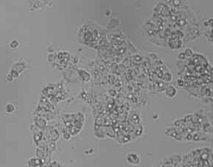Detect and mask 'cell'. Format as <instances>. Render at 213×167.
Wrapping results in <instances>:
<instances>
[{
    "label": "cell",
    "mask_w": 213,
    "mask_h": 167,
    "mask_svg": "<svg viewBox=\"0 0 213 167\" xmlns=\"http://www.w3.org/2000/svg\"><path fill=\"white\" fill-rule=\"evenodd\" d=\"M126 161L129 164L137 166L140 163V158L137 153L135 152H129L126 155Z\"/></svg>",
    "instance_id": "obj_1"
},
{
    "label": "cell",
    "mask_w": 213,
    "mask_h": 167,
    "mask_svg": "<svg viewBox=\"0 0 213 167\" xmlns=\"http://www.w3.org/2000/svg\"><path fill=\"white\" fill-rule=\"evenodd\" d=\"M177 93V89H176L174 86H169L166 89V95H167L168 97H170V98H172V97H175Z\"/></svg>",
    "instance_id": "obj_2"
},
{
    "label": "cell",
    "mask_w": 213,
    "mask_h": 167,
    "mask_svg": "<svg viewBox=\"0 0 213 167\" xmlns=\"http://www.w3.org/2000/svg\"><path fill=\"white\" fill-rule=\"evenodd\" d=\"M15 106L13 104H12V103H9L5 106V111L7 114H11V113H13V111H15Z\"/></svg>",
    "instance_id": "obj_3"
},
{
    "label": "cell",
    "mask_w": 213,
    "mask_h": 167,
    "mask_svg": "<svg viewBox=\"0 0 213 167\" xmlns=\"http://www.w3.org/2000/svg\"><path fill=\"white\" fill-rule=\"evenodd\" d=\"M18 45H19V43H18V42L17 41H15V40H14V41H13L10 43V47L12 48V49H15V48L18 47Z\"/></svg>",
    "instance_id": "obj_4"
}]
</instances>
